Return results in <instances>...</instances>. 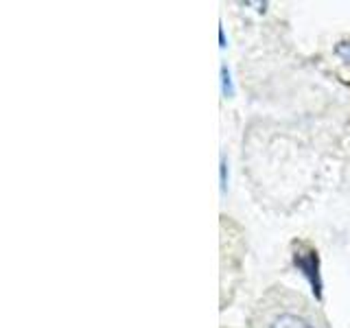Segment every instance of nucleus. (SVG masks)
<instances>
[{"label": "nucleus", "mask_w": 350, "mask_h": 328, "mask_svg": "<svg viewBox=\"0 0 350 328\" xmlns=\"http://www.w3.org/2000/svg\"><path fill=\"white\" fill-rule=\"evenodd\" d=\"M252 328H328L309 302L289 291H271L252 315Z\"/></svg>", "instance_id": "1"}, {"label": "nucleus", "mask_w": 350, "mask_h": 328, "mask_svg": "<svg viewBox=\"0 0 350 328\" xmlns=\"http://www.w3.org/2000/svg\"><path fill=\"white\" fill-rule=\"evenodd\" d=\"M293 265L298 267V271L306 278V282L311 284L315 298L322 300V273H320V256H317V249L302 243V241L300 243H293Z\"/></svg>", "instance_id": "2"}, {"label": "nucleus", "mask_w": 350, "mask_h": 328, "mask_svg": "<svg viewBox=\"0 0 350 328\" xmlns=\"http://www.w3.org/2000/svg\"><path fill=\"white\" fill-rule=\"evenodd\" d=\"M221 87H224V94L226 96H232L234 94L232 79H230V70L226 68V66H221Z\"/></svg>", "instance_id": "3"}, {"label": "nucleus", "mask_w": 350, "mask_h": 328, "mask_svg": "<svg viewBox=\"0 0 350 328\" xmlns=\"http://www.w3.org/2000/svg\"><path fill=\"white\" fill-rule=\"evenodd\" d=\"M335 53L339 55V57H342L344 62H350V44H339V46L335 49Z\"/></svg>", "instance_id": "4"}, {"label": "nucleus", "mask_w": 350, "mask_h": 328, "mask_svg": "<svg viewBox=\"0 0 350 328\" xmlns=\"http://www.w3.org/2000/svg\"><path fill=\"white\" fill-rule=\"evenodd\" d=\"M228 186V162L226 158H221V191H226Z\"/></svg>", "instance_id": "5"}, {"label": "nucleus", "mask_w": 350, "mask_h": 328, "mask_svg": "<svg viewBox=\"0 0 350 328\" xmlns=\"http://www.w3.org/2000/svg\"><path fill=\"white\" fill-rule=\"evenodd\" d=\"M219 42H221V46H226V36H224V29H219Z\"/></svg>", "instance_id": "6"}]
</instances>
